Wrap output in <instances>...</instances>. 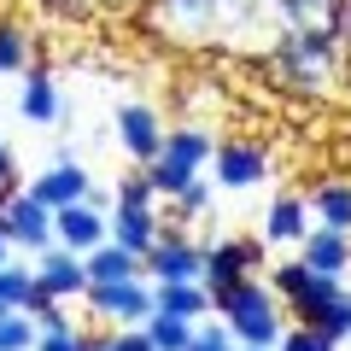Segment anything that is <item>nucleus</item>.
Returning a JSON list of instances; mask_svg holds the SVG:
<instances>
[{"mask_svg": "<svg viewBox=\"0 0 351 351\" xmlns=\"http://www.w3.org/2000/svg\"><path fill=\"white\" fill-rule=\"evenodd\" d=\"M211 311L228 322L234 346H276L281 328H287V322H281V299L263 287L258 276L228 281V287H211Z\"/></svg>", "mask_w": 351, "mask_h": 351, "instance_id": "nucleus-1", "label": "nucleus"}, {"mask_svg": "<svg viewBox=\"0 0 351 351\" xmlns=\"http://www.w3.org/2000/svg\"><path fill=\"white\" fill-rule=\"evenodd\" d=\"M205 164H211V135H205V129H164V147H158V158L147 164V182H152L158 199H176Z\"/></svg>", "mask_w": 351, "mask_h": 351, "instance_id": "nucleus-2", "label": "nucleus"}, {"mask_svg": "<svg viewBox=\"0 0 351 351\" xmlns=\"http://www.w3.org/2000/svg\"><path fill=\"white\" fill-rule=\"evenodd\" d=\"M269 293H276V299L293 311V322H311V328H316V322H322V311H328V304H334L346 287H339V276L304 269V263L293 258V263H281L276 276H269Z\"/></svg>", "mask_w": 351, "mask_h": 351, "instance_id": "nucleus-3", "label": "nucleus"}, {"mask_svg": "<svg viewBox=\"0 0 351 351\" xmlns=\"http://www.w3.org/2000/svg\"><path fill=\"white\" fill-rule=\"evenodd\" d=\"M147 24L158 29V36L182 41V47H205V41L223 36V6H217V0H152Z\"/></svg>", "mask_w": 351, "mask_h": 351, "instance_id": "nucleus-4", "label": "nucleus"}, {"mask_svg": "<svg viewBox=\"0 0 351 351\" xmlns=\"http://www.w3.org/2000/svg\"><path fill=\"white\" fill-rule=\"evenodd\" d=\"M339 47L346 41H304V36H281V47H276V76L287 88H328L334 82V71H339Z\"/></svg>", "mask_w": 351, "mask_h": 351, "instance_id": "nucleus-5", "label": "nucleus"}, {"mask_svg": "<svg viewBox=\"0 0 351 351\" xmlns=\"http://www.w3.org/2000/svg\"><path fill=\"white\" fill-rule=\"evenodd\" d=\"M82 304L100 322H117V328H141L152 316V281L147 276H129V281H88L82 287Z\"/></svg>", "mask_w": 351, "mask_h": 351, "instance_id": "nucleus-6", "label": "nucleus"}, {"mask_svg": "<svg viewBox=\"0 0 351 351\" xmlns=\"http://www.w3.org/2000/svg\"><path fill=\"white\" fill-rule=\"evenodd\" d=\"M269 6H276L281 36L346 41V12H351V0H269Z\"/></svg>", "mask_w": 351, "mask_h": 351, "instance_id": "nucleus-7", "label": "nucleus"}, {"mask_svg": "<svg viewBox=\"0 0 351 351\" xmlns=\"http://www.w3.org/2000/svg\"><path fill=\"white\" fill-rule=\"evenodd\" d=\"M0 234L12 240V252L24 246V252H41V246H53V211L36 199V193H0Z\"/></svg>", "mask_w": 351, "mask_h": 351, "instance_id": "nucleus-8", "label": "nucleus"}, {"mask_svg": "<svg viewBox=\"0 0 351 351\" xmlns=\"http://www.w3.org/2000/svg\"><path fill=\"white\" fill-rule=\"evenodd\" d=\"M141 276L158 287V281H199V246L176 228H158L147 252H141Z\"/></svg>", "mask_w": 351, "mask_h": 351, "instance_id": "nucleus-9", "label": "nucleus"}, {"mask_svg": "<svg viewBox=\"0 0 351 351\" xmlns=\"http://www.w3.org/2000/svg\"><path fill=\"white\" fill-rule=\"evenodd\" d=\"M258 240H217V246H199V281L205 287H228V281L258 276Z\"/></svg>", "mask_w": 351, "mask_h": 351, "instance_id": "nucleus-10", "label": "nucleus"}, {"mask_svg": "<svg viewBox=\"0 0 351 351\" xmlns=\"http://www.w3.org/2000/svg\"><path fill=\"white\" fill-rule=\"evenodd\" d=\"M36 287L47 293V299H82V287H88V269H82V252H64V246H41L36 252Z\"/></svg>", "mask_w": 351, "mask_h": 351, "instance_id": "nucleus-11", "label": "nucleus"}, {"mask_svg": "<svg viewBox=\"0 0 351 351\" xmlns=\"http://www.w3.org/2000/svg\"><path fill=\"white\" fill-rule=\"evenodd\" d=\"M211 176L223 188H258L269 176V152L258 141H223V147H211Z\"/></svg>", "mask_w": 351, "mask_h": 351, "instance_id": "nucleus-12", "label": "nucleus"}, {"mask_svg": "<svg viewBox=\"0 0 351 351\" xmlns=\"http://www.w3.org/2000/svg\"><path fill=\"white\" fill-rule=\"evenodd\" d=\"M106 240V211L94 199H71V205H59L53 211V246H64V252H94Z\"/></svg>", "mask_w": 351, "mask_h": 351, "instance_id": "nucleus-13", "label": "nucleus"}, {"mask_svg": "<svg viewBox=\"0 0 351 351\" xmlns=\"http://www.w3.org/2000/svg\"><path fill=\"white\" fill-rule=\"evenodd\" d=\"M299 263L304 269H322V276H346L351 269V234L346 228H328V223H311L299 240Z\"/></svg>", "mask_w": 351, "mask_h": 351, "instance_id": "nucleus-14", "label": "nucleus"}, {"mask_svg": "<svg viewBox=\"0 0 351 351\" xmlns=\"http://www.w3.org/2000/svg\"><path fill=\"white\" fill-rule=\"evenodd\" d=\"M117 141H123V152L135 164H152L164 147V117L152 112V106H123L117 112Z\"/></svg>", "mask_w": 351, "mask_h": 351, "instance_id": "nucleus-15", "label": "nucleus"}, {"mask_svg": "<svg viewBox=\"0 0 351 351\" xmlns=\"http://www.w3.org/2000/svg\"><path fill=\"white\" fill-rule=\"evenodd\" d=\"M29 193H36L47 211H59V205H71V199H88L94 182H88V170H82L76 158H59V164H47V170L29 182Z\"/></svg>", "mask_w": 351, "mask_h": 351, "instance_id": "nucleus-16", "label": "nucleus"}, {"mask_svg": "<svg viewBox=\"0 0 351 351\" xmlns=\"http://www.w3.org/2000/svg\"><path fill=\"white\" fill-rule=\"evenodd\" d=\"M18 112H24V123H59L64 117V94H59V82H53L41 64H29V71L18 76Z\"/></svg>", "mask_w": 351, "mask_h": 351, "instance_id": "nucleus-17", "label": "nucleus"}, {"mask_svg": "<svg viewBox=\"0 0 351 351\" xmlns=\"http://www.w3.org/2000/svg\"><path fill=\"white\" fill-rule=\"evenodd\" d=\"M152 311L199 322V316H211V287H205V281H158V287H152Z\"/></svg>", "mask_w": 351, "mask_h": 351, "instance_id": "nucleus-18", "label": "nucleus"}, {"mask_svg": "<svg viewBox=\"0 0 351 351\" xmlns=\"http://www.w3.org/2000/svg\"><path fill=\"white\" fill-rule=\"evenodd\" d=\"M304 228H311V205H304L299 193H281V199L269 205V217H263V240H269V246H299Z\"/></svg>", "mask_w": 351, "mask_h": 351, "instance_id": "nucleus-19", "label": "nucleus"}, {"mask_svg": "<svg viewBox=\"0 0 351 351\" xmlns=\"http://www.w3.org/2000/svg\"><path fill=\"white\" fill-rule=\"evenodd\" d=\"M82 269H88V281H129V276H141V258L123 252L117 240H100L94 252H82Z\"/></svg>", "mask_w": 351, "mask_h": 351, "instance_id": "nucleus-20", "label": "nucleus"}, {"mask_svg": "<svg viewBox=\"0 0 351 351\" xmlns=\"http://www.w3.org/2000/svg\"><path fill=\"white\" fill-rule=\"evenodd\" d=\"M311 217L351 234V182H322V188L311 193Z\"/></svg>", "mask_w": 351, "mask_h": 351, "instance_id": "nucleus-21", "label": "nucleus"}, {"mask_svg": "<svg viewBox=\"0 0 351 351\" xmlns=\"http://www.w3.org/2000/svg\"><path fill=\"white\" fill-rule=\"evenodd\" d=\"M141 334L152 339V351H188V339H193V322H182V316H164V311H152L147 322H141Z\"/></svg>", "mask_w": 351, "mask_h": 351, "instance_id": "nucleus-22", "label": "nucleus"}, {"mask_svg": "<svg viewBox=\"0 0 351 351\" xmlns=\"http://www.w3.org/2000/svg\"><path fill=\"white\" fill-rule=\"evenodd\" d=\"M29 293H36V269L18 263V258H6L0 263V304H6V311H24Z\"/></svg>", "mask_w": 351, "mask_h": 351, "instance_id": "nucleus-23", "label": "nucleus"}, {"mask_svg": "<svg viewBox=\"0 0 351 351\" xmlns=\"http://www.w3.org/2000/svg\"><path fill=\"white\" fill-rule=\"evenodd\" d=\"M29 36H24V24H0V76H24L29 71Z\"/></svg>", "mask_w": 351, "mask_h": 351, "instance_id": "nucleus-24", "label": "nucleus"}, {"mask_svg": "<svg viewBox=\"0 0 351 351\" xmlns=\"http://www.w3.org/2000/svg\"><path fill=\"white\" fill-rule=\"evenodd\" d=\"M276 351H339V346L322 334V328H311V322H293V328H281Z\"/></svg>", "mask_w": 351, "mask_h": 351, "instance_id": "nucleus-25", "label": "nucleus"}, {"mask_svg": "<svg viewBox=\"0 0 351 351\" xmlns=\"http://www.w3.org/2000/svg\"><path fill=\"white\" fill-rule=\"evenodd\" d=\"M0 351H36V322H29L24 311L0 316Z\"/></svg>", "mask_w": 351, "mask_h": 351, "instance_id": "nucleus-26", "label": "nucleus"}, {"mask_svg": "<svg viewBox=\"0 0 351 351\" xmlns=\"http://www.w3.org/2000/svg\"><path fill=\"white\" fill-rule=\"evenodd\" d=\"M164 205H176V217H182V223H199V217H205V211H211V188H205L199 176H193L188 188L176 193V199H164Z\"/></svg>", "mask_w": 351, "mask_h": 351, "instance_id": "nucleus-27", "label": "nucleus"}, {"mask_svg": "<svg viewBox=\"0 0 351 351\" xmlns=\"http://www.w3.org/2000/svg\"><path fill=\"white\" fill-rule=\"evenodd\" d=\"M316 328H322L334 346H346V339H351V293H339V299L322 311V322H316Z\"/></svg>", "mask_w": 351, "mask_h": 351, "instance_id": "nucleus-28", "label": "nucleus"}, {"mask_svg": "<svg viewBox=\"0 0 351 351\" xmlns=\"http://www.w3.org/2000/svg\"><path fill=\"white\" fill-rule=\"evenodd\" d=\"M188 351H234V334H228V322H193V339H188Z\"/></svg>", "mask_w": 351, "mask_h": 351, "instance_id": "nucleus-29", "label": "nucleus"}, {"mask_svg": "<svg viewBox=\"0 0 351 351\" xmlns=\"http://www.w3.org/2000/svg\"><path fill=\"white\" fill-rule=\"evenodd\" d=\"M88 346H94V339H88L82 334V328H53V334H36V351H88Z\"/></svg>", "mask_w": 351, "mask_h": 351, "instance_id": "nucleus-30", "label": "nucleus"}, {"mask_svg": "<svg viewBox=\"0 0 351 351\" xmlns=\"http://www.w3.org/2000/svg\"><path fill=\"white\" fill-rule=\"evenodd\" d=\"M217 6H223V24H252V12L269 0H217Z\"/></svg>", "mask_w": 351, "mask_h": 351, "instance_id": "nucleus-31", "label": "nucleus"}, {"mask_svg": "<svg viewBox=\"0 0 351 351\" xmlns=\"http://www.w3.org/2000/svg\"><path fill=\"white\" fill-rule=\"evenodd\" d=\"M112 351H152V339L141 334V328H117V334H112Z\"/></svg>", "mask_w": 351, "mask_h": 351, "instance_id": "nucleus-32", "label": "nucleus"}, {"mask_svg": "<svg viewBox=\"0 0 351 351\" xmlns=\"http://www.w3.org/2000/svg\"><path fill=\"white\" fill-rule=\"evenodd\" d=\"M18 188V158H12V147H0V193H12Z\"/></svg>", "mask_w": 351, "mask_h": 351, "instance_id": "nucleus-33", "label": "nucleus"}, {"mask_svg": "<svg viewBox=\"0 0 351 351\" xmlns=\"http://www.w3.org/2000/svg\"><path fill=\"white\" fill-rule=\"evenodd\" d=\"M6 258H12V240H6V234H0V263H6Z\"/></svg>", "mask_w": 351, "mask_h": 351, "instance_id": "nucleus-34", "label": "nucleus"}, {"mask_svg": "<svg viewBox=\"0 0 351 351\" xmlns=\"http://www.w3.org/2000/svg\"><path fill=\"white\" fill-rule=\"evenodd\" d=\"M88 351H112V339H94V346H88Z\"/></svg>", "mask_w": 351, "mask_h": 351, "instance_id": "nucleus-35", "label": "nucleus"}, {"mask_svg": "<svg viewBox=\"0 0 351 351\" xmlns=\"http://www.w3.org/2000/svg\"><path fill=\"white\" fill-rule=\"evenodd\" d=\"M234 351H276V346H234Z\"/></svg>", "mask_w": 351, "mask_h": 351, "instance_id": "nucleus-36", "label": "nucleus"}, {"mask_svg": "<svg viewBox=\"0 0 351 351\" xmlns=\"http://www.w3.org/2000/svg\"><path fill=\"white\" fill-rule=\"evenodd\" d=\"M346 41H351V12H346Z\"/></svg>", "mask_w": 351, "mask_h": 351, "instance_id": "nucleus-37", "label": "nucleus"}, {"mask_svg": "<svg viewBox=\"0 0 351 351\" xmlns=\"http://www.w3.org/2000/svg\"><path fill=\"white\" fill-rule=\"evenodd\" d=\"M0 316H6V304H0Z\"/></svg>", "mask_w": 351, "mask_h": 351, "instance_id": "nucleus-38", "label": "nucleus"}]
</instances>
